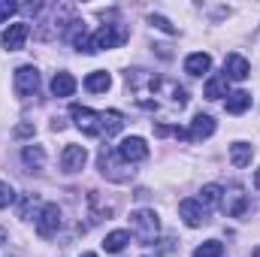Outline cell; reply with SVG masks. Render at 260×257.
I'll use <instances>...</instances> for the list:
<instances>
[{
    "label": "cell",
    "instance_id": "cell-1",
    "mask_svg": "<svg viewBox=\"0 0 260 257\" xmlns=\"http://www.w3.org/2000/svg\"><path fill=\"white\" fill-rule=\"evenodd\" d=\"M127 91L133 94L139 109L154 112V115H173V112L185 109V103H188V91L179 82L160 79V76L145 73V70H130Z\"/></svg>",
    "mask_w": 260,
    "mask_h": 257
},
{
    "label": "cell",
    "instance_id": "cell-2",
    "mask_svg": "<svg viewBox=\"0 0 260 257\" xmlns=\"http://www.w3.org/2000/svg\"><path fill=\"white\" fill-rule=\"evenodd\" d=\"M130 37V30L124 24H103V27H97L91 37H88V46H85V55H97V52H103V49H118V46H124Z\"/></svg>",
    "mask_w": 260,
    "mask_h": 257
},
{
    "label": "cell",
    "instance_id": "cell-3",
    "mask_svg": "<svg viewBox=\"0 0 260 257\" xmlns=\"http://www.w3.org/2000/svg\"><path fill=\"white\" fill-rule=\"evenodd\" d=\"M97 167H100V173H103L109 182L124 185V182L133 179V167L124 164V160L118 157V151H115V148H109V145H103V148H100V154H97Z\"/></svg>",
    "mask_w": 260,
    "mask_h": 257
},
{
    "label": "cell",
    "instance_id": "cell-4",
    "mask_svg": "<svg viewBox=\"0 0 260 257\" xmlns=\"http://www.w3.org/2000/svg\"><path fill=\"white\" fill-rule=\"evenodd\" d=\"M130 233L142 242V245H151L160 233V218L154 209H136L130 215Z\"/></svg>",
    "mask_w": 260,
    "mask_h": 257
},
{
    "label": "cell",
    "instance_id": "cell-5",
    "mask_svg": "<svg viewBox=\"0 0 260 257\" xmlns=\"http://www.w3.org/2000/svg\"><path fill=\"white\" fill-rule=\"evenodd\" d=\"M70 115H73L76 127L82 130L85 136H103V118H100V112H94V109H88V106L73 103V106H70Z\"/></svg>",
    "mask_w": 260,
    "mask_h": 257
},
{
    "label": "cell",
    "instance_id": "cell-6",
    "mask_svg": "<svg viewBox=\"0 0 260 257\" xmlns=\"http://www.w3.org/2000/svg\"><path fill=\"white\" fill-rule=\"evenodd\" d=\"M12 88H15V94L24 100V97H30V94H37V88H40V70L34 64H24L15 70V76H12Z\"/></svg>",
    "mask_w": 260,
    "mask_h": 257
},
{
    "label": "cell",
    "instance_id": "cell-7",
    "mask_svg": "<svg viewBox=\"0 0 260 257\" xmlns=\"http://www.w3.org/2000/svg\"><path fill=\"white\" fill-rule=\"evenodd\" d=\"M58 230H61V209H58V203H46L37 215V233L43 239H52Z\"/></svg>",
    "mask_w": 260,
    "mask_h": 257
},
{
    "label": "cell",
    "instance_id": "cell-8",
    "mask_svg": "<svg viewBox=\"0 0 260 257\" xmlns=\"http://www.w3.org/2000/svg\"><path fill=\"white\" fill-rule=\"evenodd\" d=\"M221 206H224V212H227L230 218H245V215H248V194L242 191L239 185H233V188L224 191Z\"/></svg>",
    "mask_w": 260,
    "mask_h": 257
},
{
    "label": "cell",
    "instance_id": "cell-9",
    "mask_svg": "<svg viewBox=\"0 0 260 257\" xmlns=\"http://www.w3.org/2000/svg\"><path fill=\"white\" fill-rule=\"evenodd\" d=\"M115 151H118V157H121L124 164H130V167L148 157V145H145L142 136H127V139H121V145H118Z\"/></svg>",
    "mask_w": 260,
    "mask_h": 257
},
{
    "label": "cell",
    "instance_id": "cell-10",
    "mask_svg": "<svg viewBox=\"0 0 260 257\" xmlns=\"http://www.w3.org/2000/svg\"><path fill=\"white\" fill-rule=\"evenodd\" d=\"M27 37H30V27H27L24 21H15V24H6L3 37H0V46H3L6 52H18V49H24Z\"/></svg>",
    "mask_w": 260,
    "mask_h": 257
},
{
    "label": "cell",
    "instance_id": "cell-11",
    "mask_svg": "<svg viewBox=\"0 0 260 257\" xmlns=\"http://www.w3.org/2000/svg\"><path fill=\"white\" fill-rule=\"evenodd\" d=\"M179 218L188 224V227H203L209 221V212L200 200H182L179 203Z\"/></svg>",
    "mask_w": 260,
    "mask_h": 257
},
{
    "label": "cell",
    "instance_id": "cell-12",
    "mask_svg": "<svg viewBox=\"0 0 260 257\" xmlns=\"http://www.w3.org/2000/svg\"><path fill=\"white\" fill-rule=\"evenodd\" d=\"M85 160H88V148L85 145H67L64 151H61V170H64L67 176L79 173L85 167Z\"/></svg>",
    "mask_w": 260,
    "mask_h": 257
},
{
    "label": "cell",
    "instance_id": "cell-13",
    "mask_svg": "<svg viewBox=\"0 0 260 257\" xmlns=\"http://www.w3.org/2000/svg\"><path fill=\"white\" fill-rule=\"evenodd\" d=\"M224 76L233 79V82H245V79L251 76V64H248L242 55H227V61H224Z\"/></svg>",
    "mask_w": 260,
    "mask_h": 257
},
{
    "label": "cell",
    "instance_id": "cell-14",
    "mask_svg": "<svg viewBox=\"0 0 260 257\" xmlns=\"http://www.w3.org/2000/svg\"><path fill=\"white\" fill-rule=\"evenodd\" d=\"M215 127H218V124H215V118L200 112L194 121H191V127H188V139H194V142H200V139H209V136L215 133Z\"/></svg>",
    "mask_w": 260,
    "mask_h": 257
},
{
    "label": "cell",
    "instance_id": "cell-15",
    "mask_svg": "<svg viewBox=\"0 0 260 257\" xmlns=\"http://www.w3.org/2000/svg\"><path fill=\"white\" fill-rule=\"evenodd\" d=\"M251 157H254V145H251V142H242V139H239V142L230 145V164H233V167L242 170V167L251 164Z\"/></svg>",
    "mask_w": 260,
    "mask_h": 257
},
{
    "label": "cell",
    "instance_id": "cell-16",
    "mask_svg": "<svg viewBox=\"0 0 260 257\" xmlns=\"http://www.w3.org/2000/svg\"><path fill=\"white\" fill-rule=\"evenodd\" d=\"M209 70H212V58H209L206 52H194V55L185 58V73H188V76H203V73H209Z\"/></svg>",
    "mask_w": 260,
    "mask_h": 257
},
{
    "label": "cell",
    "instance_id": "cell-17",
    "mask_svg": "<svg viewBox=\"0 0 260 257\" xmlns=\"http://www.w3.org/2000/svg\"><path fill=\"white\" fill-rule=\"evenodd\" d=\"M109 85H112V76H109L106 70H94V73H88V79H85V88H88L91 94H106Z\"/></svg>",
    "mask_w": 260,
    "mask_h": 257
},
{
    "label": "cell",
    "instance_id": "cell-18",
    "mask_svg": "<svg viewBox=\"0 0 260 257\" xmlns=\"http://www.w3.org/2000/svg\"><path fill=\"white\" fill-rule=\"evenodd\" d=\"M230 94V79L227 76H209L206 82V100H221Z\"/></svg>",
    "mask_w": 260,
    "mask_h": 257
},
{
    "label": "cell",
    "instance_id": "cell-19",
    "mask_svg": "<svg viewBox=\"0 0 260 257\" xmlns=\"http://www.w3.org/2000/svg\"><path fill=\"white\" fill-rule=\"evenodd\" d=\"M251 109V94L248 91H233V94H227V112L230 115H242V112H248Z\"/></svg>",
    "mask_w": 260,
    "mask_h": 257
},
{
    "label": "cell",
    "instance_id": "cell-20",
    "mask_svg": "<svg viewBox=\"0 0 260 257\" xmlns=\"http://www.w3.org/2000/svg\"><path fill=\"white\" fill-rule=\"evenodd\" d=\"M21 160H24L27 170H43V167H46V151H43V145H24V148H21Z\"/></svg>",
    "mask_w": 260,
    "mask_h": 257
},
{
    "label": "cell",
    "instance_id": "cell-21",
    "mask_svg": "<svg viewBox=\"0 0 260 257\" xmlns=\"http://www.w3.org/2000/svg\"><path fill=\"white\" fill-rule=\"evenodd\" d=\"M100 118H103V136H115L124 127V115L118 109H106V112H100Z\"/></svg>",
    "mask_w": 260,
    "mask_h": 257
},
{
    "label": "cell",
    "instance_id": "cell-22",
    "mask_svg": "<svg viewBox=\"0 0 260 257\" xmlns=\"http://www.w3.org/2000/svg\"><path fill=\"white\" fill-rule=\"evenodd\" d=\"M76 91V79L70 76V73H55V79H52V94L55 97H70Z\"/></svg>",
    "mask_w": 260,
    "mask_h": 257
},
{
    "label": "cell",
    "instance_id": "cell-23",
    "mask_svg": "<svg viewBox=\"0 0 260 257\" xmlns=\"http://www.w3.org/2000/svg\"><path fill=\"white\" fill-rule=\"evenodd\" d=\"M130 242V233L127 230H112V233H106V239H103V248L109 251V254H118V251H124V245Z\"/></svg>",
    "mask_w": 260,
    "mask_h": 257
},
{
    "label": "cell",
    "instance_id": "cell-24",
    "mask_svg": "<svg viewBox=\"0 0 260 257\" xmlns=\"http://www.w3.org/2000/svg\"><path fill=\"white\" fill-rule=\"evenodd\" d=\"M221 197H224V188H221V185H203V191H200V203L209 209V206H218Z\"/></svg>",
    "mask_w": 260,
    "mask_h": 257
},
{
    "label": "cell",
    "instance_id": "cell-25",
    "mask_svg": "<svg viewBox=\"0 0 260 257\" xmlns=\"http://www.w3.org/2000/svg\"><path fill=\"white\" fill-rule=\"evenodd\" d=\"M194 257H224V245L218 239H209V242H203L194 251Z\"/></svg>",
    "mask_w": 260,
    "mask_h": 257
},
{
    "label": "cell",
    "instance_id": "cell-26",
    "mask_svg": "<svg viewBox=\"0 0 260 257\" xmlns=\"http://www.w3.org/2000/svg\"><path fill=\"white\" fill-rule=\"evenodd\" d=\"M148 21H151L154 27H160L164 34H176V27H173V24H170V21H167L164 15H154V12H151V15H148Z\"/></svg>",
    "mask_w": 260,
    "mask_h": 257
},
{
    "label": "cell",
    "instance_id": "cell-27",
    "mask_svg": "<svg viewBox=\"0 0 260 257\" xmlns=\"http://www.w3.org/2000/svg\"><path fill=\"white\" fill-rule=\"evenodd\" d=\"M12 200H15V191H12V188H9L6 182H0V209H6V206H9Z\"/></svg>",
    "mask_w": 260,
    "mask_h": 257
},
{
    "label": "cell",
    "instance_id": "cell-28",
    "mask_svg": "<svg viewBox=\"0 0 260 257\" xmlns=\"http://www.w3.org/2000/svg\"><path fill=\"white\" fill-rule=\"evenodd\" d=\"M18 9V3H12V0H0V21H9V15Z\"/></svg>",
    "mask_w": 260,
    "mask_h": 257
},
{
    "label": "cell",
    "instance_id": "cell-29",
    "mask_svg": "<svg viewBox=\"0 0 260 257\" xmlns=\"http://www.w3.org/2000/svg\"><path fill=\"white\" fill-rule=\"evenodd\" d=\"M254 188H257V191H260V170H257V173H254Z\"/></svg>",
    "mask_w": 260,
    "mask_h": 257
},
{
    "label": "cell",
    "instance_id": "cell-30",
    "mask_svg": "<svg viewBox=\"0 0 260 257\" xmlns=\"http://www.w3.org/2000/svg\"><path fill=\"white\" fill-rule=\"evenodd\" d=\"M3 242H6V230L0 227V245H3Z\"/></svg>",
    "mask_w": 260,
    "mask_h": 257
},
{
    "label": "cell",
    "instance_id": "cell-31",
    "mask_svg": "<svg viewBox=\"0 0 260 257\" xmlns=\"http://www.w3.org/2000/svg\"><path fill=\"white\" fill-rule=\"evenodd\" d=\"M82 257H97V254H94V251H88V254H82Z\"/></svg>",
    "mask_w": 260,
    "mask_h": 257
},
{
    "label": "cell",
    "instance_id": "cell-32",
    "mask_svg": "<svg viewBox=\"0 0 260 257\" xmlns=\"http://www.w3.org/2000/svg\"><path fill=\"white\" fill-rule=\"evenodd\" d=\"M254 257H260V245H257V248H254Z\"/></svg>",
    "mask_w": 260,
    "mask_h": 257
}]
</instances>
